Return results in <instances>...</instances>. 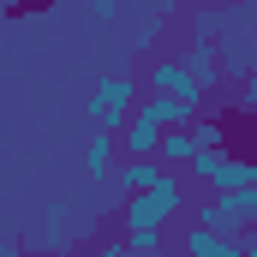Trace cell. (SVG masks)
Wrapping results in <instances>:
<instances>
[{
  "label": "cell",
  "instance_id": "6da1fadb",
  "mask_svg": "<svg viewBox=\"0 0 257 257\" xmlns=\"http://www.w3.org/2000/svg\"><path fill=\"white\" fill-rule=\"evenodd\" d=\"M132 78H138V90H144V96H168V102H180V108H192V114L209 108V96L192 84V72L180 66V54L144 48V72H132Z\"/></svg>",
  "mask_w": 257,
  "mask_h": 257
},
{
  "label": "cell",
  "instance_id": "7a4b0ae2",
  "mask_svg": "<svg viewBox=\"0 0 257 257\" xmlns=\"http://www.w3.org/2000/svg\"><path fill=\"white\" fill-rule=\"evenodd\" d=\"M186 215H192V227H203V233L233 239V233H245L257 221V186L251 192H209V197H197V203H186Z\"/></svg>",
  "mask_w": 257,
  "mask_h": 257
},
{
  "label": "cell",
  "instance_id": "3957f363",
  "mask_svg": "<svg viewBox=\"0 0 257 257\" xmlns=\"http://www.w3.org/2000/svg\"><path fill=\"white\" fill-rule=\"evenodd\" d=\"M138 96H144V90H138L132 72H108V78H96L84 114H90V126H96V132H120V126H126V114L138 108Z\"/></svg>",
  "mask_w": 257,
  "mask_h": 257
},
{
  "label": "cell",
  "instance_id": "277c9868",
  "mask_svg": "<svg viewBox=\"0 0 257 257\" xmlns=\"http://www.w3.org/2000/svg\"><path fill=\"white\" fill-rule=\"evenodd\" d=\"M180 257H257L251 251V227L245 233H233V239H221V233H203V227H180Z\"/></svg>",
  "mask_w": 257,
  "mask_h": 257
},
{
  "label": "cell",
  "instance_id": "5b68a950",
  "mask_svg": "<svg viewBox=\"0 0 257 257\" xmlns=\"http://www.w3.org/2000/svg\"><path fill=\"white\" fill-rule=\"evenodd\" d=\"M180 66L192 72V84L203 90V96H209V90L221 84V72H227V60H221V48H215V42H192V48L180 54Z\"/></svg>",
  "mask_w": 257,
  "mask_h": 257
},
{
  "label": "cell",
  "instance_id": "8992f818",
  "mask_svg": "<svg viewBox=\"0 0 257 257\" xmlns=\"http://www.w3.org/2000/svg\"><path fill=\"white\" fill-rule=\"evenodd\" d=\"M156 174H162V162H150V156H126V162H114V192H150L156 186Z\"/></svg>",
  "mask_w": 257,
  "mask_h": 257
},
{
  "label": "cell",
  "instance_id": "52a82bcc",
  "mask_svg": "<svg viewBox=\"0 0 257 257\" xmlns=\"http://www.w3.org/2000/svg\"><path fill=\"white\" fill-rule=\"evenodd\" d=\"M114 132H90V144H84V180H96V186H108V174H114Z\"/></svg>",
  "mask_w": 257,
  "mask_h": 257
},
{
  "label": "cell",
  "instance_id": "ba28073f",
  "mask_svg": "<svg viewBox=\"0 0 257 257\" xmlns=\"http://www.w3.org/2000/svg\"><path fill=\"white\" fill-rule=\"evenodd\" d=\"M192 150H197V144H192V132H186V126H168L162 138H156V162H162V168H174V174L192 162Z\"/></svg>",
  "mask_w": 257,
  "mask_h": 257
},
{
  "label": "cell",
  "instance_id": "9c48e42d",
  "mask_svg": "<svg viewBox=\"0 0 257 257\" xmlns=\"http://www.w3.org/2000/svg\"><path fill=\"white\" fill-rule=\"evenodd\" d=\"M120 239H126V251H132V257L162 251V227H120Z\"/></svg>",
  "mask_w": 257,
  "mask_h": 257
},
{
  "label": "cell",
  "instance_id": "30bf717a",
  "mask_svg": "<svg viewBox=\"0 0 257 257\" xmlns=\"http://www.w3.org/2000/svg\"><path fill=\"white\" fill-rule=\"evenodd\" d=\"M90 257H132V251H126V239H102V245H96Z\"/></svg>",
  "mask_w": 257,
  "mask_h": 257
},
{
  "label": "cell",
  "instance_id": "8fae6325",
  "mask_svg": "<svg viewBox=\"0 0 257 257\" xmlns=\"http://www.w3.org/2000/svg\"><path fill=\"white\" fill-rule=\"evenodd\" d=\"M0 257H30V251H24V245H6V239H0Z\"/></svg>",
  "mask_w": 257,
  "mask_h": 257
},
{
  "label": "cell",
  "instance_id": "7c38bea8",
  "mask_svg": "<svg viewBox=\"0 0 257 257\" xmlns=\"http://www.w3.org/2000/svg\"><path fill=\"white\" fill-rule=\"evenodd\" d=\"M48 257H60V251H48Z\"/></svg>",
  "mask_w": 257,
  "mask_h": 257
}]
</instances>
